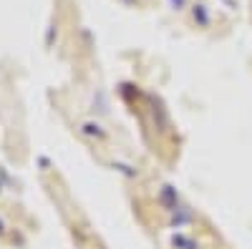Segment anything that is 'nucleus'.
I'll use <instances>...</instances> for the list:
<instances>
[{
	"label": "nucleus",
	"instance_id": "1",
	"mask_svg": "<svg viewBox=\"0 0 252 249\" xmlns=\"http://www.w3.org/2000/svg\"><path fill=\"white\" fill-rule=\"evenodd\" d=\"M194 20H199V26H207L209 23V15H207L204 5H194Z\"/></svg>",
	"mask_w": 252,
	"mask_h": 249
},
{
	"label": "nucleus",
	"instance_id": "2",
	"mask_svg": "<svg viewBox=\"0 0 252 249\" xmlns=\"http://www.w3.org/2000/svg\"><path fill=\"white\" fill-rule=\"evenodd\" d=\"M169 3H172V8H174V10H182L187 0H169Z\"/></svg>",
	"mask_w": 252,
	"mask_h": 249
}]
</instances>
